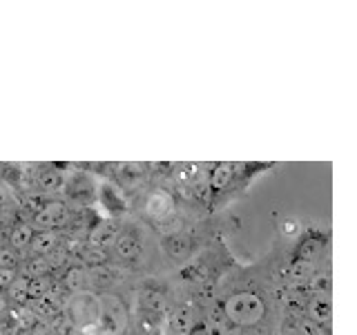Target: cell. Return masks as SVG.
<instances>
[{"label":"cell","mask_w":357,"mask_h":335,"mask_svg":"<svg viewBox=\"0 0 357 335\" xmlns=\"http://www.w3.org/2000/svg\"><path fill=\"white\" fill-rule=\"evenodd\" d=\"M223 315L234 327L252 329L266 315V302L255 290H239V293H232L223 302Z\"/></svg>","instance_id":"obj_1"},{"label":"cell","mask_w":357,"mask_h":335,"mask_svg":"<svg viewBox=\"0 0 357 335\" xmlns=\"http://www.w3.org/2000/svg\"><path fill=\"white\" fill-rule=\"evenodd\" d=\"M67 219V206L63 201L54 199V201H45L38 206V210L33 212L31 219V228L33 230H54L63 226Z\"/></svg>","instance_id":"obj_2"},{"label":"cell","mask_w":357,"mask_h":335,"mask_svg":"<svg viewBox=\"0 0 357 335\" xmlns=\"http://www.w3.org/2000/svg\"><path fill=\"white\" fill-rule=\"evenodd\" d=\"M306 318L312 320L319 327L326 329L328 322L333 318V304H331V295H312L306 302Z\"/></svg>","instance_id":"obj_3"},{"label":"cell","mask_w":357,"mask_h":335,"mask_svg":"<svg viewBox=\"0 0 357 335\" xmlns=\"http://www.w3.org/2000/svg\"><path fill=\"white\" fill-rule=\"evenodd\" d=\"M112 246H114V253L121 257V260H126V262L139 260L141 253H143L141 239L134 232H130V230L119 232V237L114 239V244H112Z\"/></svg>","instance_id":"obj_4"},{"label":"cell","mask_w":357,"mask_h":335,"mask_svg":"<svg viewBox=\"0 0 357 335\" xmlns=\"http://www.w3.org/2000/svg\"><path fill=\"white\" fill-rule=\"evenodd\" d=\"M172 206H174V201L165 190H154V193H150L148 199H145V212L154 219L167 217L172 212Z\"/></svg>","instance_id":"obj_5"},{"label":"cell","mask_w":357,"mask_h":335,"mask_svg":"<svg viewBox=\"0 0 357 335\" xmlns=\"http://www.w3.org/2000/svg\"><path fill=\"white\" fill-rule=\"evenodd\" d=\"M59 234L54 230H36L31 237V244H29V251H31V257H45L54 253L59 248Z\"/></svg>","instance_id":"obj_6"},{"label":"cell","mask_w":357,"mask_h":335,"mask_svg":"<svg viewBox=\"0 0 357 335\" xmlns=\"http://www.w3.org/2000/svg\"><path fill=\"white\" fill-rule=\"evenodd\" d=\"M116 237H119V228L114 223H98V226L92 230V234H89V248L107 251Z\"/></svg>","instance_id":"obj_7"},{"label":"cell","mask_w":357,"mask_h":335,"mask_svg":"<svg viewBox=\"0 0 357 335\" xmlns=\"http://www.w3.org/2000/svg\"><path fill=\"white\" fill-rule=\"evenodd\" d=\"M165 251L174 262H181L190 255V251H192V239H190L188 234H181V232L170 234V237L165 239Z\"/></svg>","instance_id":"obj_8"},{"label":"cell","mask_w":357,"mask_h":335,"mask_svg":"<svg viewBox=\"0 0 357 335\" xmlns=\"http://www.w3.org/2000/svg\"><path fill=\"white\" fill-rule=\"evenodd\" d=\"M33 232H36V230L31 228V223H14V228L9 230V246H11V251L29 248Z\"/></svg>","instance_id":"obj_9"},{"label":"cell","mask_w":357,"mask_h":335,"mask_svg":"<svg viewBox=\"0 0 357 335\" xmlns=\"http://www.w3.org/2000/svg\"><path fill=\"white\" fill-rule=\"evenodd\" d=\"M232 172H234L232 163H217L215 170L210 172V190L212 193H221L223 188H228V184L232 181Z\"/></svg>","instance_id":"obj_10"},{"label":"cell","mask_w":357,"mask_h":335,"mask_svg":"<svg viewBox=\"0 0 357 335\" xmlns=\"http://www.w3.org/2000/svg\"><path fill=\"white\" fill-rule=\"evenodd\" d=\"M312 273H315V264L304 262V260H293L286 268V275L293 279V282H308V277Z\"/></svg>","instance_id":"obj_11"},{"label":"cell","mask_w":357,"mask_h":335,"mask_svg":"<svg viewBox=\"0 0 357 335\" xmlns=\"http://www.w3.org/2000/svg\"><path fill=\"white\" fill-rule=\"evenodd\" d=\"M52 271V262L47 257H31L25 264V277L31 279V277H47Z\"/></svg>","instance_id":"obj_12"},{"label":"cell","mask_w":357,"mask_h":335,"mask_svg":"<svg viewBox=\"0 0 357 335\" xmlns=\"http://www.w3.org/2000/svg\"><path fill=\"white\" fill-rule=\"evenodd\" d=\"M50 288H52V282L47 277H31L29 284H27V299H45L50 295Z\"/></svg>","instance_id":"obj_13"},{"label":"cell","mask_w":357,"mask_h":335,"mask_svg":"<svg viewBox=\"0 0 357 335\" xmlns=\"http://www.w3.org/2000/svg\"><path fill=\"white\" fill-rule=\"evenodd\" d=\"M321 246L324 241L319 239H306L297 246V253H295V260H304V262H315L317 255L321 253Z\"/></svg>","instance_id":"obj_14"},{"label":"cell","mask_w":357,"mask_h":335,"mask_svg":"<svg viewBox=\"0 0 357 335\" xmlns=\"http://www.w3.org/2000/svg\"><path fill=\"white\" fill-rule=\"evenodd\" d=\"M27 284H29L27 277H16L14 282L9 284V288L5 290L7 297L11 302H18V304H25L27 302Z\"/></svg>","instance_id":"obj_15"},{"label":"cell","mask_w":357,"mask_h":335,"mask_svg":"<svg viewBox=\"0 0 357 335\" xmlns=\"http://www.w3.org/2000/svg\"><path fill=\"white\" fill-rule=\"evenodd\" d=\"M190 335H230V331H228V324L217 322V320H208L204 324H199V327H192Z\"/></svg>","instance_id":"obj_16"},{"label":"cell","mask_w":357,"mask_h":335,"mask_svg":"<svg viewBox=\"0 0 357 335\" xmlns=\"http://www.w3.org/2000/svg\"><path fill=\"white\" fill-rule=\"evenodd\" d=\"M141 304L148 313H163L165 311V297L156 290H145L141 295Z\"/></svg>","instance_id":"obj_17"},{"label":"cell","mask_w":357,"mask_h":335,"mask_svg":"<svg viewBox=\"0 0 357 335\" xmlns=\"http://www.w3.org/2000/svg\"><path fill=\"white\" fill-rule=\"evenodd\" d=\"M308 288L315 295H328L331 293V275L328 273H312L308 277Z\"/></svg>","instance_id":"obj_18"},{"label":"cell","mask_w":357,"mask_h":335,"mask_svg":"<svg viewBox=\"0 0 357 335\" xmlns=\"http://www.w3.org/2000/svg\"><path fill=\"white\" fill-rule=\"evenodd\" d=\"M172 324H174V331L178 333H190L195 327V318H192V311L190 308H178L172 318Z\"/></svg>","instance_id":"obj_19"},{"label":"cell","mask_w":357,"mask_h":335,"mask_svg":"<svg viewBox=\"0 0 357 335\" xmlns=\"http://www.w3.org/2000/svg\"><path fill=\"white\" fill-rule=\"evenodd\" d=\"M61 184H63V179H61V174H59V170H43L40 174H38V186L45 190V193H52V190H59L61 188Z\"/></svg>","instance_id":"obj_20"},{"label":"cell","mask_w":357,"mask_h":335,"mask_svg":"<svg viewBox=\"0 0 357 335\" xmlns=\"http://www.w3.org/2000/svg\"><path fill=\"white\" fill-rule=\"evenodd\" d=\"M63 282H65L67 288H72V290L81 288V286L85 284V271H83L81 266H70V268L65 271Z\"/></svg>","instance_id":"obj_21"},{"label":"cell","mask_w":357,"mask_h":335,"mask_svg":"<svg viewBox=\"0 0 357 335\" xmlns=\"http://www.w3.org/2000/svg\"><path fill=\"white\" fill-rule=\"evenodd\" d=\"M295 329H297L299 335H326L324 327H319V324L308 320L306 315H301L299 320H295Z\"/></svg>","instance_id":"obj_22"},{"label":"cell","mask_w":357,"mask_h":335,"mask_svg":"<svg viewBox=\"0 0 357 335\" xmlns=\"http://www.w3.org/2000/svg\"><path fill=\"white\" fill-rule=\"evenodd\" d=\"M18 264V257L11 248H0V268H7V271H14Z\"/></svg>","instance_id":"obj_23"},{"label":"cell","mask_w":357,"mask_h":335,"mask_svg":"<svg viewBox=\"0 0 357 335\" xmlns=\"http://www.w3.org/2000/svg\"><path fill=\"white\" fill-rule=\"evenodd\" d=\"M279 230H282V234H286V237H297L301 232V226L297 219H284L279 223Z\"/></svg>","instance_id":"obj_24"},{"label":"cell","mask_w":357,"mask_h":335,"mask_svg":"<svg viewBox=\"0 0 357 335\" xmlns=\"http://www.w3.org/2000/svg\"><path fill=\"white\" fill-rule=\"evenodd\" d=\"M16 279V271H7V268H0V290H7L9 284Z\"/></svg>","instance_id":"obj_25"},{"label":"cell","mask_w":357,"mask_h":335,"mask_svg":"<svg viewBox=\"0 0 357 335\" xmlns=\"http://www.w3.org/2000/svg\"><path fill=\"white\" fill-rule=\"evenodd\" d=\"M279 335H299L297 333V329H295V322H284L282 324V331H279Z\"/></svg>","instance_id":"obj_26"},{"label":"cell","mask_w":357,"mask_h":335,"mask_svg":"<svg viewBox=\"0 0 357 335\" xmlns=\"http://www.w3.org/2000/svg\"><path fill=\"white\" fill-rule=\"evenodd\" d=\"M7 204H9V193H7L5 186H0V208L7 206Z\"/></svg>","instance_id":"obj_27"},{"label":"cell","mask_w":357,"mask_h":335,"mask_svg":"<svg viewBox=\"0 0 357 335\" xmlns=\"http://www.w3.org/2000/svg\"><path fill=\"white\" fill-rule=\"evenodd\" d=\"M239 335H261V331L259 329H257V327H252V329H243Z\"/></svg>","instance_id":"obj_28"},{"label":"cell","mask_w":357,"mask_h":335,"mask_svg":"<svg viewBox=\"0 0 357 335\" xmlns=\"http://www.w3.org/2000/svg\"><path fill=\"white\" fill-rule=\"evenodd\" d=\"M7 308V299H5V295H0V311H5Z\"/></svg>","instance_id":"obj_29"}]
</instances>
